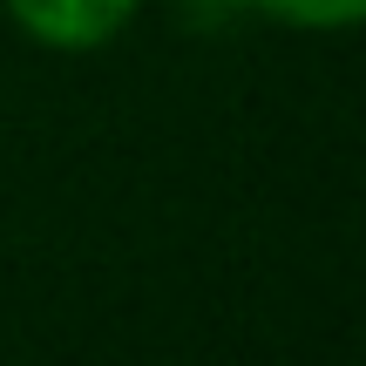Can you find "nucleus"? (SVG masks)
<instances>
[{
	"instance_id": "obj_1",
	"label": "nucleus",
	"mask_w": 366,
	"mask_h": 366,
	"mask_svg": "<svg viewBox=\"0 0 366 366\" xmlns=\"http://www.w3.org/2000/svg\"><path fill=\"white\" fill-rule=\"evenodd\" d=\"M149 0H0L7 27L41 54H102L136 27Z\"/></svg>"
},
{
	"instance_id": "obj_2",
	"label": "nucleus",
	"mask_w": 366,
	"mask_h": 366,
	"mask_svg": "<svg viewBox=\"0 0 366 366\" xmlns=\"http://www.w3.org/2000/svg\"><path fill=\"white\" fill-rule=\"evenodd\" d=\"M237 7L292 34H353L366 21V0H237Z\"/></svg>"
}]
</instances>
